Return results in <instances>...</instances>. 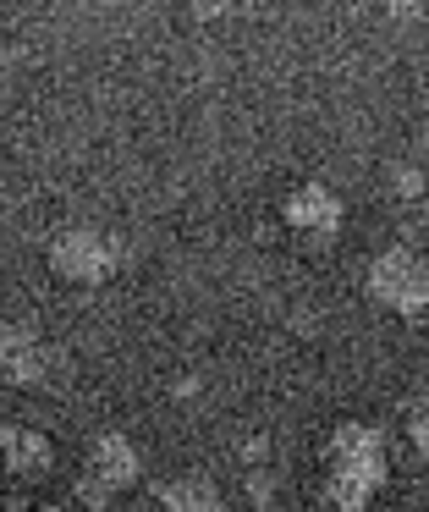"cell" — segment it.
<instances>
[{
	"label": "cell",
	"instance_id": "cell-1",
	"mask_svg": "<svg viewBox=\"0 0 429 512\" xmlns=\"http://www.w3.org/2000/svg\"><path fill=\"white\" fill-rule=\"evenodd\" d=\"M385 441L369 424H347L330 441V501L336 507H369V496L385 485Z\"/></svg>",
	"mask_w": 429,
	"mask_h": 512
},
{
	"label": "cell",
	"instance_id": "cell-2",
	"mask_svg": "<svg viewBox=\"0 0 429 512\" xmlns=\"http://www.w3.org/2000/svg\"><path fill=\"white\" fill-rule=\"evenodd\" d=\"M369 292L385 303V309L396 314H424L429 309V270L418 254H407V248H385L380 259L369 265Z\"/></svg>",
	"mask_w": 429,
	"mask_h": 512
},
{
	"label": "cell",
	"instance_id": "cell-3",
	"mask_svg": "<svg viewBox=\"0 0 429 512\" xmlns=\"http://www.w3.org/2000/svg\"><path fill=\"white\" fill-rule=\"evenodd\" d=\"M132 474H138V452H132L127 435H99L94 452H88V468H83L77 496H83L88 507H105L110 496H121V490L132 485Z\"/></svg>",
	"mask_w": 429,
	"mask_h": 512
},
{
	"label": "cell",
	"instance_id": "cell-4",
	"mask_svg": "<svg viewBox=\"0 0 429 512\" xmlns=\"http://www.w3.org/2000/svg\"><path fill=\"white\" fill-rule=\"evenodd\" d=\"M50 265H55V276L94 287V281H110V270L121 265V248L105 232H66V237H55Z\"/></svg>",
	"mask_w": 429,
	"mask_h": 512
},
{
	"label": "cell",
	"instance_id": "cell-5",
	"mask_svg": "<svg viewBox=\"0 0 429 512\" xmlns=\"http://www.w3.org/2000/svg\"><path fill=\"white\" fill-rule=\"evenodd\" d=\"M286 226L303 232V237H314V243H330V237L341 232V199L330 188H319V182L292 188L286 193Z\"/></svg>",
	"mask_w": 429,
	"mask_h": 512
},
{
	"label": "cell",
	"instance_id": "cell-6",
	"mask_svg": "<svg viewBox=\"0 0 429 512\" xmlns=\"http://www.w3.org/2000/svg\"><path fill=\"white\" fill-rule=\"evenodd\" d=\"M0 369H6L17 386H44L55 375V353L22 325H0Z\"/></svg>",
	"mask_w": 429,
	"mask_h": 512
},
{
	"label": "cell",
	"instance_id": "cell-7",
	"mask_svg": "<svg viewBox=\"0 0 429 512\" xmlns=\"http://www.w3.org/2000/svg\"><path fill=\"white\" fill-rule=\"evenodd\" d=\"M0 457H6V468H17V474H44L50 468V441H44L39 430H0Z\"/></svg>",
	"mask_w": 429,
	"mask_h": 512
},
{
	"label": "cell",
	"instance_id": "cell-8",
	"mask_svg": "<svg viewBox=\"0 0 429 512\" xmlns=\"http://www.w3.org/2000/svg\"><path fill=\"white\" fill-rule=\"evenodd\" d=\"M160 501L165 507H187V512H209V507H220V490L209 479H182V485H165Z\"/></svg>",
	"mask_w": 429,
	"mask_h": 512
},
{
	"label": "cell",
	"instance_id": "cell-9",
	"mask_svg": "<svg viewBox=\"0 0 429 512\" xmlns=\"http://www.w3.org/2000/svg\"><path fill=\"white\" fill-rule=\"evenodd\" d=\"M407 435H413V446L429 457V397H418L413 408H407Z\"/></svg>",
	"mask_w": 429,
	"mask_h": 512
},
{
	"label": "cell",
	"instance_id": "cell-10",
	"mask_svg": "<svg viewBox=\"0 0 429 512\" xmlns=\"http://www.w3.org/2000/svg\"><path fill=\"white\" fill-rule=\"evenodd\" d=\"M259 0H193V12L198 17H242V12H253Z\"/></svg>",
	"mask_w": 429,
	"mask_h": 512
}]
</instances>
